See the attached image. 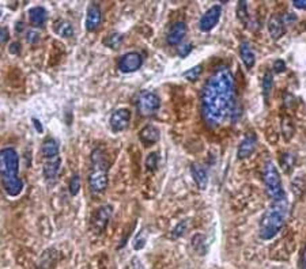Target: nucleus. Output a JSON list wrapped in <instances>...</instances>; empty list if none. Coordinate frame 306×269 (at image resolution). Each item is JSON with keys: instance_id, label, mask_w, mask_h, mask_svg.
<instances>
[{"instance_id": "obj_26", "label": "nucleus", "mask_w": 306, "mask_h": 269, "mask_svg": "<svg viewBox=\"0 0 306 269\" xmlns=\"http://www.w3.org/2000/svg\"><path fill=\"white\" fill-rule=\"evenodd\" d=\"M159 155L158 153H150L146 158V169L148 171H155L158 169Z\"/></svg>"}, {"instance_id": "obj_9", "label": "nucleus", "mask_w": 306, "mask_h": 269, "mask_svg": "<svg viewBox=\"0 0 306 269\" xmlns=\"http://www.w3.org/2000/svg\"><path fill=\"white\" fill-rule=\"evenodd\" d=\"M143 64V59L140 53L137 52H128L124 56H121L119 60V70L124 74H131L137 71Z\"/></svg>"}, {"instance_id": "obj_16", "label": "nucleus", "mask_w": 306, "mask_h": 269, "mask_svg": "<svg viewBox=\"0 0 306 269\" xmlns=\"http://www.w3.org/2000/svg\"><path fill=\"white\" fill-rule=\"evenodd\" d=\"M59 151H60L59 143L53 138L45 139L43 144H41V154H43L45 159H52V158L59 156Z\"/></svg>"}, {"instance_id": "obj_22", "label": "nucleus", "mask_w": 306, "mask_h": 269, "mask_svg": "<svg viewBox=\"0 0 306 269\" xmlns=\"http://www.w3.org/2000/svg\"><path fill=\"white\" fill-rule=\"evenodd\" d=\"M53 30H55L56 34H59L63 38H70L74 34V28L72 25L66 19H59L56 21L55 25H53Z\"/></svg>"}, {"instance_id": "obj_4", "label": "nucleus", "mask_w": 306, "mask_h": 269, "mask_svg": "<svg viewBox=\"0 0 306 269\" xmlns=\"http://www.w3.org/2000/svg\"><path fill=\"white\" fill-rule=\"evenodd\" d=\"M108 170L109 162L104 150L95 149L90 155V171H88V187L94 193H102L108 188Z\"/></svg>"}, {"instance_id": "obj_41", "label": "nucleus", "mask_w": 306, "mask_h": 269, "mask_svg": "<svg viewBox=\"0 0 306 269\" xmlns=\"http://www.w3.org/2000/svg\"><path fill=\"white\" fill-rule=\"evenodd\" d=\"M301 265H302V269H306V246L304 247V252H302V257H301Z\"/></svg>"}, {"instance_id": "obj_14", "label": "nucleus", "mask_w": 306, "mask_h": 269, "mask_svg": "<svg viewBox=\"0 0 306 269\" xmlns=\"http://www.w3.org/2000/svg\"><path fill=\"white\" fill-rule=\"evenodd\" d=\"M161 138V133H159V129L157 126L154 125H146L144 128H142V131L139 132V139L144 146H153Z\"/></svg>"}, {"instance_id": "obj_17", "label": "nucleus", "mask_w": 306, "mask_h": 269, "mask_svg": "<svg viewBox=\"0 0 306 269\" xmlns=\"http://www.w3.org/2000/svg\"><path fill=\"white\" fill-rule=\"evenodd\" d=\"M268 32L273 39H279L284 34V23L280 15H272L268 21Z\"/></svg>"}, {"instance_id": "obj_13", "label": "nucleus", "mask_w": 306, "mask_h": 269, "mask_svg": "<svg viewBox=\"0 0 306 269\" xmlns=\"http://www.w3.org/2000/svg\"><path fill=\"white\" fill-rule=\"evenodd\" d=\"M186 34V25L182 21L180 22L173 23L170 26L168 36H166V41L169 45H178L182 41V38L185 37Z\"/></svg>"}, {"instance_id": "obj_10", "label": "nucleus", "mask_w": 306, "mask_h": 269, "mask_svg": "<svg viewBox=\"0 0 306 269\" xmlns=\"http://www.w3.org/2000/svg\"><path fill=\"white\" fill-rule=\"evenodd\" d=\"M220 15H222V8H220V6H213L203 15L200 22H199V26H200L203 32H210V30H213V29L217 26V23H218L219 19H220Z\"/></svg>"}, {"instance_id": "obj_11", "label": "nucleus", "mask_w": 306, "mask_h": 269, "mask_svg": "<svg viewBox=\"0 0 306 269\" xmlns=\"http://www.w3.org/2000/svg\"><path fill=\"white\" fill-rule=\"evenodd\" d=\"M102 21V12L101 7L97 3H91L87 7V14H86V30L87 32H94L97 30Z\"/></svg>"}, {"instance_id": "obj_36", "label": "nucleus", "mask_w": 306, "mask_h": 269, "mask_svg": "<svg viewBox=\"0 0 306 269\" xmlns=\"http://www.w3.org/2000/svg\"><path fill=\"white\" fill-rule=\"evenodd\" d=\"M282 21H283L284 25H291V23L297 21V15L293 12H286L284 15H282Z\"/></svg>"}, {"instance_id": "obj_42", "label": "nucleus", "mask_w": 306, "mask_h": 269, "mask_svg": "<svg viewBox=\"0 0 306 269\" xmlns=\"http://www.w3.org/2000/svg\"><path fill=\"white\" fill-rule=\"evenodd\" d=\"M0 15H1V12H0Z\"/></svg>"}, {"instance_id": "obj_27", "label": "nucleus", "mask_w": 306, "mask_h": 269, "mask_svg": "<svg viewBox=\"0 0 306 269\" xmlns=\"http://www.w3.org/2000/svg\"><path fill=\"white\" fill-rule=\"evenodd\" d=\"M272 75H271V72H265V75H264V77H262V95H264V98H265V101L268 99V95H269V91H271V88H272Z\"/></svg>"}, {"instance_id": "obj_18", "label": "nucleus", "mask_w": 306, "mask_h": 269, "mask_svg": "<svg viewBox=\"0 0 306 269\" xmlns=\"http://www.w3.org/2000/svg\"><path fill=\"white\" fill-rule=\"evenodd\" d=\"M191 171L192 177H193L197 187L200 188V189H206L208 184V174L206 169L202 165H199V163H193L191 166Z\"/></svg>"}, {"instance_id": "obj_35", "label": "nucleus", "mask_w": 306, "mask_h": 269, "mask_svg": "<svg viewBox=\"0 0 306 269\" xmlns=\"http://www.w3.org/2000/svg\"><path fill=\"white\" fill-rule=\"evenodd\" d=\"M40 39L39 32H34V30H29L28 34H26V41L29 44H36Z\"/></svg>"}, {"instance_id": "obj_31", "label": "nucleus", "mask_w": 306, "mask_h": 269, "mask_svg": "<svg viewBox=\"0 0 306 269\" xmlns=\"http://www.w3.org/2000/svg\"><path fill=\"white\" fill-rule=\"evenodd\" d=\"M186 230V222L185 220H182V222H180L178 225L175 226V229H173V231H172V238L173 239H177V238H180L184 232H185Z\"/></svg>"}, {"instance_id": "obj_21", "label": "nucleus", "mask_w": 306, "mask_h": 269, "mask_svg": "<svg viewBox=\"0 0 306 269\" xmlns=\"http://www.w3.org/2000/svg\"><path fill=\"white\" fill-rule=\"evenodd\" d=\"M57 263V250L55 249H48L46 252L43 253L40 258L39 267L40 269H52Z\"/></svg>"}, {"instance_id": "obj_7", "label": "nucleus", "mask_w": 306, "mask_h": 269, "mask_svg": "<svg viewBox=\"0 0 306 269\" xmlns=\"http://www.w3.org/2000/svg\"><path fill=\"white\" fill-rule=\"evenodd\" d=\"M112 215H113L112 205H102V207L95 209V212L91 216V230L95 234H101L106 229Z\"/></svg>"}, {"instance_id": "obj_29", "label": "nucleus", "mask_w": 306, "mask_h": 269, "mask_svg": "<svg viewBox=\"0 0 306 269\" xmlns=\"http://www.w3.org/2000/svg\"><path fill=\"white\" fill-rule=\"evenodd\" d=\"M68 189H70V193L72 196H77L79 191H81V178L78 174H74L70 180V184H68Z\"/></svg>"}, {"instance_id": "obj_12", "label": "nucleus", "mask_w": 306, "mask_h": 269, "mask_svg": "<svg viewBox=\"0 0 306 269\" xmlns=\"http://www.w3.org/2000/svg\"><path fill=\"white\" fill-rule=\"evenodd\" d=\"M257 146V138L255 133H248L245 138L242 139V142L238 146V158L240 159H246L248 156H251L253 154V151L256 150Z\"/></svg>"}, {"instance_id": "obj_34", "label": "nucleus", "mask_w": 306, "mask_h": 269, "mask_svg": "<svg viewBox=\"0 0 306 269\" xmlns=\"http://www.w3.org/2000/svg\"><path fill=\"white\" fill-rule=\"evenodd\" d=\"M177 52H178V55H180L181 57H186V56L192 52V45L191 44L180 45L178 49H177Z\"/></svg>"}, {"instance_id": "obj_28", "label": "nucleus", "mask_w": 306, "mask_h": 269, "mask_svg": "<svg viewBox=\"0 0 306 269\" xmlns=\"http://www.w3.org/2000/svg\"><path fill=\"white\" fill-rule=\"evenodd\" d=\"M202 72H203V67L196 66L193 67V68H191V70H188L186 72H184V77L188 79V80H191V82H195V80H197V79L200 77Z\"/></svg>"}, {"instance_id": "obj_37", "label": "nucleus", "mask_w": 306, "mask_h": 269, "mask_svg": "<svg viewBox=\"0 0 306 269\" xmlns=\"http://www.w3.org/2000/svg\"><path fill=\"white\" fill-rule=\"evenodd\" d=\"M19 50H21V45L18 44V42H12V44L10 45V48H8V52H10L11 55H19Z\"/></svg>"}, {"instance_id": "obj_25", "label": "nucleus", "mask_w": 306, "mask_h": 269, "mask_svg": "<svg viewBox=\"0 0 306 269\" xmlns=\"http://www.w3.org/2000/svg\"><path fill=\"white\" fill-rule=\"evenodd\" d=\"M280 165H282V169H283V171H286V173H290L291 171V169L294 167L295 165V159L294 156H293V154H290V153H286V154L282 155V158H280Z\"/></svg>"}, {"instance_id": "obj_24", "label": "nucleus", "mask_w": 306, "mask_h": 269, "mask_svg": "<svg viewBox=\"0 0 306 269\" xmlns=\"http://www.w3.org/2000/svg\"><path fill=\"white\" fill-rule=\"evenodd\" d=\"M282 131H283V138L286 140H290L291 136L294 135V124L289 117H284L282 121Z\"/></svg>"}, {"instance_id": "obj_6", "label": "nucleus", "mask_w": 306, "mask_h": 269, "mask_svg": "<svg viewBox=\"0 0 306 269\" xmlns=\"http://www.w3.org/2000/svg\"><path fill=\"white\" fill-rule=\"evenodd\" d=\"M161 106V99L157 94L151 91H143L137 95L136 98V109L139 115L143 117H150L158 112Z\"/></svg>"}, {"instance_id": "obj_32", "label": "nucleus", "mask_w": 306, "mask_h": 269, "mask_svg": "<svg viewBox=\"0 0 306 269\" xmlns=\"http://www.w3.org/2000/svg\"><path fill=\"white\" fill-rule=\"evenodd\" d=\"M237 15H238V19H240V21L246 22V19H248V10H246L245 1L238 3V7H237Z\"/></svg>"}, {"instance_id": "obj_15", "label": "nucleus", "mask_w": 306, "mask_h": 269, "mask_svg": "<svg viewBox=\"0 0 306 269\" xmlns=\"http://www.w3.org/2000/svg\"><path fill=\"white\" fill-rule=\"evenodd\" d=\"M61 167V160L59 156L52 158V159H45L44 167H43V174L45 180H53L57 177Z\"/></svg>"}, {"instance_id": "obj_3", "label": "nucleus", "mask_w": 306, "mask_h": 269, "mask_svg": "<svg viewBox=\"0 0 306 269\" xmlns=\"http://www.w3.org/2000/svg\"><path fill=\"white\" fill-rule=\"evenodd\" d=\"M287 216V203L286 198L273 201V204L265 211L260 222V236L262 239H271L283 229Z\"/></svg>"}, {"instance_id": "obj_2", "label": "nucleus", "mask_w": 306, "mask_h": 269, "mask_svg": "<svg viewBox=\"0 0 306 269\" xmlns=\"http://www.w3.org/2000/svg\"><path fill=\"white\" fill-rule=\"evenodd\" d=\"M0 182L10 197H17L23 191L19 177V155L12 147L0 150Z\"/></svg>"}, {"instance_id": "obj_20", "label": "nucleus", "mask_w": 306, "mask_h": 269, "mask_svg": "<svg viewBox=\"0 0 306 269\" xmlns=\"http://www.w3.org/2000/svg\"><path fill=\"white\" fill-rule=\"evenodd\" d=\"M240 55L241 60L245 64V67L248 70H251L255 66V61H256V57H255V52L251 48V45L248 42H242L240 45Z\"/></svg>"}, {"instance_id": "obj_8", "label": "nucleus", "mask_w": 306, "mask_h": 269, "mask_svg": "<svg viewBox=\"0 0 306 269\" xmlns=\"http://www.w3.org/2000/svg\"><path fill=\"white\" fill-rule=\"evenodd\" d=\"M131 121V112L127 108H121V109L115 110L109 118V125L112 128V131L119 133V132L126 131Z\"/></svg>"}, {"instance_id": "obj_39", "label": "nucleus", "mask_w": 306, "mask_h": 269, "mask_svg": "<svg viewBox=\"0 0 306 269\" xmlns=\"http://www.w3.org/2000/svg\"><path fill=\"white\" fill-rule=\"evenodd\" d=\"M293 6L298 10H306V0H295L293 1Z\"/></svg>"}, {"instance_id": "obj_5", "label": "nucleus", "mask_w": 306, "mask_h": 269, "mask_svg": "<svg viewBox=\"0 0 306 269\" xmlns=\"http://www.w3.org/2000/svg\"><path fill=\"white\" fill-rule=\"evenodd\" d=\"M262 180L265 185V192L273 201H279L284 198V191L282 187V180L279 176L276 166L272 162H267L262 170Z\"/></svg>"}, {"instance_id": "obj_33", "label": "nucleus", "mask_w": 306, "mask_h": 269, "mask_svg": "<svg viewBox=\"0 0 306 269\" xmlns=\"http://www.w3.org/2000/svg\"><path fill=\"white\" fill-rule=\"evenodd\" d=\"M10 39V32L4 26H0V45H4Z\"/></svg>"}, {"instance_id": "obj_40", "label": "nucleus", "mask_w": 306, "mask_h": 269, "mask_svg": "<svg viewBox=\"0 0 306 269\" xmlns=\"http://www.w3.org/2000/svg\"><path fill=\"white\" fill-rule=\"evenodd\" d=\"M32 121H33V125L36 126L37 132H39V133H43V125H41V122H40L37 118H32Z\"/></svg>"}, {"instance_id": "obj_38", "label": "nucleus", "mask_w": 306, "mask_h": 269, "mask_svg": "<svg viewBox=\"0 0 306 269\" xmlns=\"http://www.w3.org/2000/svg\"><path fill=\"white\" fill-rule=\"evenodd\" d=\"M284 68H286V64H284V61H282V60L275 61V64H273V70H275V72L284 71Z\"/></svg>"}, {"instance_id": "obj_1", "label": "nucleus", "mask_w": 306, "mask_h": 269, "mask_svg": "<svg viewBox=\"0 0 306 269\" xmlns=\"http://www.w3.org/2000/svg\"><path fill=\"white\" fill-rule=\"evenodd\" d=\"M235 86L227 67L215 70L202 91V115L208 126H219L234 112Z\"/></svg>"}, {"instance_id": "obj_23", "label": "nucleus", "mask_w": 306, "mask_h": 269, "mask_svg": "<svg viewBox=\"0 0 306 269\" xmlns=\"http://www.w3.org/2000/svg\"><path fill=\"white\" fill-rule=\"evenodd\" d=\"M123 39H124L123 34L110 33L105 37L102 42H104V45L106 46V48H110V49H117V48L121 45V42H123Z\"/></svg>"}, {"instance_id": "obj_30", "label": "nucleus", "mask_w": 306, "mask_h": 269, "mask_svg": "<svg viewBox=\"0 0 306 269\" xmlns=\"http://www.w3.org/2000/svg\"><path fill=\"white\" fill-rule=\"evenodd\" d=\"M146 239H147L146 232L143 234V231H140V232L135 236V239H133V249H135V250H140V249H143L144 245H146Z\"/></svg>"}, {"instance_id": "obj_19", "label": "nucleus", "mask_w": 306, "mask_h": 269, "mask_svg": "<svg viewBox=\"0 0 306 269\" xmlns=\"http://www.w3.org/2000/svg\"><path fill=\"white\" fill-rule=\"evenodd\" d=\"M46 18H48V12H46L44 7H33V8L29 10L30 23H32L33 26H36V28L43 26V25L46 22Z\"/></svg>"}]
</instances>
